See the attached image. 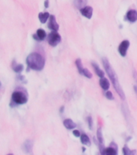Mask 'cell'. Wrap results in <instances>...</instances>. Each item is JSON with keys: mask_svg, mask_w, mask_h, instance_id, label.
Listing matches in <instances>:
<instances>
[{"mask_svg": "<svg viewBox=\"0 0 137 155\" xmlns=\"http://www.w3.org/2000/svg\"><path fill=\"white\" fill-rule=\"evenodd\" d=\"M63 124L67 129H74L77 127V124L71 120V119H65V120L63 121Z\"/></svg>", "mask_w": 137, "mask_h": 155, "instance_id": "cell-10", "label": "cell"}, {"mask_svg": "<svg viewBox=\"0 0 137 155\" xmlns=\"http://www.w3.org/2000/svg\"><path fill=\"white\" fill-rule=\"evenodd\" d=\"M44 7L47 8V7H48V0H46L45 2H44Z\"/></svg>", "mask_w": 137, "mask_h": 155, "instance_id": "cell-25", "label": "cell"}, {"mask_svg": "<svg viewBox=\"0 0 137 155\" xmlns=\"http://www.w3.org/2000/svg\"><path fill=\"white\" fill-rule=\"evenodd\" d=\"M117 147L113 148L112 146H110V147L105 148V150H104L103 154V155H116L117 154Z\"/></svg>", "mask_w": 137, "mask_h": 155, "instance_id": "cell-14", "label": "cell"}, {"mask_svg": "<svg viewBox=\"0 0 137 155\" xmlns=\"http://www.w3.org/2000/svg\"><path fill=\"white\" fill-rule=\"evenodd\" d=\"M60 41H61V36L57 31H52V32L48 34V42L51 46L55 47L60 43Z\"/></svg>", "mask_w": 137, "mask_h": 155, "instance_id": "cell-4", "label": "cell"}, {"mask_svg": "<svg viewBox=\"0 0 137 155\" xmlns=\"http://www.w3.org/2000/svg\"><path fill=\"white\" fill-rule=\"evenodd\" d=\"M105 96L107 99H110V100H113L114 99V95L112 94V92H111L110 91H106V93H105Z\"/></svg>", "mask_w": 137, "mask_h": 155, "instance_id": "cell-21", "label": "cell"}, {"mask_svg": "<svg viewBox=\"0 0 137 155\" xmlns=\"http://www.w3.org/2000/svg\"><path fill=\"white\" fill-rule=\"evenodd\" d=\"M0 87H1V82H0Z\"/></svg>", "mask_w": 137, "mask_h": 155, "instance_id": "cell-27", "label": "cell"}, {"mask_svg": "<svg viewBox=\"0 0 137 155\" xmlns=\"http://www.w3.org/2000/svg\"><path fill=\"white\" fill-rule=\"evenodd\" d=\"M87 121H88L89 128L90 129H92V128H93V120H92L91 116H88V117H87Z\"/></svg>", "mask_w": 137, "mask_h": 155, "instance_id": "cell-22", "label": "cell"}, {"mask_svg": "<svg viewBox=\"0 0 137 155\" xmlns=\"http://www.w3.org/2000/svg\"><path fill=\"white\" fill-rule=\"evenodd\" d=\"M92 66L94 68V71H95V73H96V74L98 75L100 78L104 77V71H103V70L99 68V66L97 65L96 63L92 62Z\"/></svg>", "mask_w": 137, "mask_h": 155, "instance_id": "cell-16", "label": "cell"}, {"mask_svg": "<svg viewBox=\"0 0 137 155\" xmlns=\"http://www.w3.org/2000/svg\"><path fill=\"white\" fill-rule=\"evenodd\" d=\"M73 135H74L76 137H80V136H81V133H80V132L78 130H77V129H76V130L73 131Z\"/></svg>", "mask_w": 137, "mask_h": 155, "instance_id": "cell-24", "label": "cell"}, {"mask_svg": "<svg viewBox=\"0 0 137 155\" xmlns=\"http://www.w3.org/2000/svg\"><path fill=\"white\" fill-rule=\"evenodd\" d=\"M130 46V42L128 41V40H125V41H123L119 44L118 48V51L119 54H120L122 57H125L127 55V52H128V49Z\"/></svg>", "mask_w": 137, "mask_h": 155, "instance_id": "cell-5", "label": "cell"}, {"mask_svg": "<svg viewBox=\"0 0 137 155\" xmlns=\"http://www.w3.org/2000/svg\"><path fill=\"white\" fill-rule=\"evenodd\" d=\"M126 19L131 23L137 21V12L135 10H129L126 15Z\"/></svg>", "mask_w": 137, "mask_h": 155, "instance_id": "cell-8", "label": "cell"}, {"mask_svg": "<svg viewBox=\"0 0 137 155\" xmlns=\"http://www.w3.org/2000/svg\"><path fill=\"white\" fill-rule=\"evenodd\" d=\"M27 65L29 69L36 71H41L45 65V60L42 55L38 53H30L26 59Z\"/></svg>", "mask_w": 137, "mask_h": 155, "instance_id": "cell-2", "label": "cell"}, {"mask_svg": "<svg viewBox=\"0 0 137 155\" xmlns=\"http://www.w3.org/2000/svg\"><path fill=\"white\" fill-rule=\"evenodd\" d=\"M33 146V143L31 140H27L23 144V150L25 153H31Z\"/></svg>", "mask_w": 137, "mask_h": 155, "instance_id": "cell-12", "label": "cell"}, {"mask_svg": "<svg viewBox=\"0 0 137 155\" xmlns=\"http://www.w3.org/2000/svg\"><path fill=\"white\" fill-rule=\"evenodd\" d=\"M80 138H81V142L85 145H90V140L89 137L86 135V134H82V135L80 136Z\"/></svg>", "mask_w": 137, "mask_h": 155, "instance_id": "cell-17", "label": "cell"}, {"mask_svg": "<svg viewBox=\"0 0 137 155\" xmlns=\"http://www.w3.org/2000/svg\"><path fill=\"white\" fill-rule=\"evenodd\" d=\"M49 17H50V15L48 12H41L38 15V18L41 24H45L47 20L49 19Z\"/></svg>", "mask_w": 137, "mask_h": 155, "instance_id": "cell-13", "label": "cell"}, {"mask_svg": "<svg viewBox=\"0 0 137 155\" xmlns=\"http://www.w3.org/2000/svg\"><path fill=\"white\" fill-rule=\"evenodd\" d=\"M77 2H78V4L77 5V7H85L84 5L86 4V0H77Z\"/></svg>", "mask_w": 137, "mask_h": 155, "instance_id": "cell-23", "label": "cell"}, {"mask_svg": "<svg viewBox=\"0 0 137 155\" xmlns=\"http://www.w3.org/2000/svg\"><path fill=\"white\" fill-rule=\"evenodd\" d=\"M48 27V28L51 29L52 31H58V29H59V24H57V22L56 20L55 15H50Z\"/></svg>", "mask_w": 137, "mask_h": 155, "instance_id": "cell-7", "label": "cell"}, {"mask_svg": "<svg viewBox=\"0 0 137 155\" xmlns=\"http://www.w3.org/2000/svg\"><path fill=\"white\" fill-rule=\"evenodd\" d=\"M123 154L125 155H131V154H134L135 153V150H133V151H132V150H130V149H128L127 146H124V147L123 148Z\"/></svg>", "mask_w": 137, "mask_h": 155, "instance_id": "cell-20", "label": "cell"}, {"mask_svg": "<svg viewBox=\"0 0 137 155\" xmlns=\"http://www.w3.org/2000/svg\"><path fill=\"white\" fill-rule=\"evenodd\" d=\"M81 74H82L83 76H85L87 78H92V74L90 72V70L86 68H83V70H82V72Z\"/></svg>", "mask_w": 137, "mask_h": 155, "instance_id": "cell-19", "label": "cell"}, {"mask_svg": "<svg viewBox=\"0 0 137 155\" xmlns=\"http://www.w3.org/2000/svg\"><path fill=\"white\" fill-rule=\"evenodd\" d=\"M11 67L12 70H14L15 73H20L24 70V65H22V64H18V63L15 62V61H13Z\"/></svg>", "mask_w": 137, "mask_h": 155, "instance_id": "cell-15", "label": "cell"}, {"mask_svg": "<svg viewBox=\"0 0 137 155\" xmlns=\"http://www.w3.org/2000/svg\"><path fill=\"white\" fill-rule=\"evenodd\" d=\"M99 84L103 91H108L109 88H110V82L106 78H101L99 80Z\"/></svg>", "mask_w": 137, "mask_h": 155, "instance_id": "cell-11", "label": "cell"}, {"mask_svg": "<svg viewBox=\"0 0 137 155\" xmlns=\"http://www.w3.org/2000/svg\"><path fill=\"white\" fill-rule=\"evenodd\" d=\"M28 94L26 92L15 91L11 94V101H13L17 105L25 104L28 102Z\"/></svg>", "mask_w": 137, "mask_h": 155, "instance_id": "cell-3", "label": "cell"}, {"mask_svg": "<svg viewBox=\"0 0 137 155\" xmlns=\"http://www.w3.org/2000/svg\"><path fill=\"white\" fill-rule=\"evenodd\" d=\"M103 65L104 66V69L106 70V74L108 75V77L110 78L112 84H113V87L115 88V90L117 92V94L119 95L122 99H125V94L123 92V90L122 88V87L119 84V82L118 77L116 75V71L114 70V69L112 68V66L111 65L110 62L108 61V60L106 58H103Z\"/></svg>", "mask_w": 137, "mask_h": 155, "instance_id": "cell-1", "label": "cell"}, {"mask_svg": "<svg viewBox=\"0 0 137 155\" xmlns=\"http://www.w3.org/2000/svg\"><path fill=\"white\" fill-rule=\"evenodd\" d=\"M46 37V32L42 28L38 29L36 31V34L33 35V38L36 40V41H44Z\"/></svg>", "mask_w": 137, "mask_h": 155, "instance_id": "cell-9", "label": "cell"}, {"mask_svg": "<svg viewBox=\"0 0 137 155\" xmlns=\"http://www.w3.org/2000/svg\"><path fill=\"white\" fill-rule=\"evenodd\" d=\"M80 12L83 16L90 19H91L92 15H93V8L90 6H85V7L80 8Z\"/></svg>", "mask_w": 137, "mask_h": 155, "instance_id": "cell-6", "label": "cell"}, {"mask_svg": "<svg viewBox=\"0 0 137 155\" xmlns=\"http://www.w3.org/2000/svg\"><path fill=\"white\" fill-rule=\"evenodd\" d=\"M75 64H76V66L77 68V70H78V73L79 74H82V70H83V66H82V63L81 58H77L76 61H75Z\"/></svg>", "mask_w": 137, "mask_h": 155, "instance_id": "cell-18", "label": "cell"}, {"mask_svg": "<svg viewBox=\"0 0 137 155\" xmlns=\"http://www.w3.org/2000/svg\"><path fill=\"white\" fill-rule=\"evenodd\" d=\"M63 109H64V107H61V108H60V112H63V111H64Z\"/></svg>", "mask_w": 137, "mask_h": 155, "instance_id": "cell-26", "label": "cell"}]
</instances>
